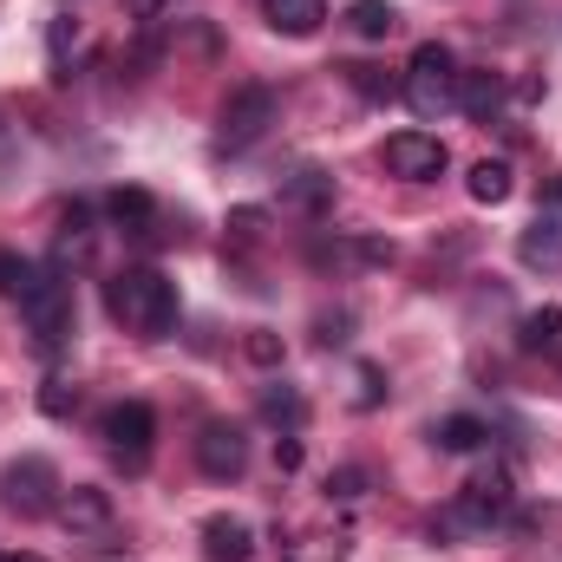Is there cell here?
Instances as JSON below:
<instances>
[{"mask_svg":"<svg viewBox=\"0 0 562 562\" xmlns=\"http://www.w3.org/2000/svg\"><path fill=\"white\" fill-rule=\"evenodd\" d=\"M59 471L46 464V458H13L7 471H0V504L7 510H20V517H46V510H59Z\"/></svg>","mask_w":562,"mask_h":562,"instance_id":"5b68a950","label":"cell"},{"mask_svg":"<svg viewBox=\"0 0 562 562\" xmlns=\"http://www.w3.org/2000/svg\"><path fill=\"white\" fill-rule=\"evenodd\" d=\"M458 112L464 119H477V125H491L497 112H504V72H458Z\"/></svg>","mask_w":562,"mask_h":562,"instance_id":"7c38bea8","label":"cell"},{"mask_svg":"<svg viewBox=\"0 0 562 562\" xmlns=\"http://www.w3.org/2000/svg\"><path fill=\"white\" fill-rule=\"evenodd\" d=\"M438 451H451V458H471V451H484L491 445V425L477 419V413H451V419H438Z\"/></svg>","mask_w":562,"mask_h":562,"instance_id":"5bb4252c","label":"cell"},{"mask_svg":"<svg viewBox=\"0 0 562 562\" xmlns=\"http://www.w3.org/2000/svg\"><path fill=\"white\" fill-rule=\"evenodd\" d=\"M557 340H562V307L524 314V347H530V353H543V347H557Z\"/></svg>","mask_w":562,"mask_h":562,"instance_id":"ffe728a7","label":"cell"},{"mask_svg":"<svg viewBox=\"0 0 562 562\" xmlns=\"http://www.w3.org/2000/svg\"><path fill=\"white\" fill-rule=\"evenodd\" d=\"M262 223H269L262 210H236V216H229V243H256V236H262Z\"/></svg>","mask_w":562,"mask_h":562,"instance_id":"4316f807","label":"cell"},{"mask_svg":"<svg viewBox=\"0 0 562 562\" xmlns=\"http://www.w3.org/2000/svg\"><path fill=\"white\" fill-rule=\"evenodd\" d=\"M196 464H203V477H216V484L243 477V471H249V438H243V425H229V419L203 425V431H196Z\"/></svg>","mask_w":562,"mask_h":562,"instance_id":"ba28073f","label":"cell"},{"mask_svg":"<svg viewBox=\"0 0 562 562\" xmlns=\"http://www.w3.org/2000/svg\"><path fill=\"white\" fill-rule=\"evenodd\" d=\"M112 223L125 229V236H150V223H157V203H150V190H112Z\"/></svg>","mask_w":562,"mask_h":562,"instance_id":"2e32d148","label":"cell"},{"mask_svg":"<svg viewBox=\"0 0 562 562\" xmlns=\"http://www.w3.org/2000/svg\"><path fill=\"white\" fill-rule=\"evenodd\" d=\"M276 464H281V471H294V464H301V438H294V431L276 438Z\"/></svg>","mask_w":562,"mask_h":562,"instance_id":"f1b7e54d","label":"cell"},{"mask_svg":"<svg viewBox=\"0 0 562 562\" xmlns=\"http://www.w3.org/2000/svg\"><path fill=\"white\" fill-rule=\"evenodd\" d=\"M33 281H40V269H33L26 256H13V249H0V294H13V301H20V294H26Z\"/></svg>","mask_w":562,"mask_h":562,"instance_id":"7402d4cb","label":"cell"},{"mask_svg":"<svg viewBox=\"0 0 562 562\" xmlns=\"http://www.w3.org/2000/svg\"><path fill=\"white\" fill-rule=\"evenodd\" d=\"M288 203H294L301 216L334 210V177H327V170H294V177H288Z\"/></svg>","mask_w":562,"mask_h":562,"instance_id":"9a60e30c","label":"cell"},{"mask_svg":"<svg viewBox=\"0 0 562 562\" xmlns=\"http://www.w3.org/2000/svg\"><path fill=\"white\" fill-rule=\"evenodd\" d=\"M360 491H367V471L360 464H347V471L327 477V497H360Z\"/></svg>","mask_w":562,"mask_h":562,"instance_id":"83f0119b","label":"cell"},{"mask_svg":"<svg viewBox=\"0 0 562 562\" xmlns=\"http://www.w3.org/2000/svg\"><path fill=\"white\" fill-rule=\"evenodd\" d=\"M301 413H307V406H301V393H294V386H269V393H262V419H269V425H288V431H294Z\"/></svg>","mask_w":562,"mask_h":562,"instance_id":"44dd1931","label":"cell"},{"mask_svg":"<svg viewBox=\"0 0 562 562\" xmlns=\"http://www.w3.org/2000/svg\"><path fill=\"white\" fill-rule=\"evenodd\" d=\"M347 72H353V92L360 99H393V79L380 66H347Z\"/></svg>","mask_w":562,"mask_h":562,"instance_id":"d4e9b609","label":"cell"},{"mask_svg":"<svg viewBox=\"0 0 562 562\" xmlns=\"http://www.w3.org/2000/svg\"><path fill=\"white\" fill-rule=\"evenodd\" d=\"M400 92H406V105L419 112L425 125L431 119H445L451 105H458V59L438 46V40H425L413 46V59H406V79H400Z\"/></svg>","mask_w":562,"mask_h":562,"instance_id":"7a4b0ae2","label":"cell"},{"mask_svg":"<svg viewBox=\"0 0 562 562\" xmlns=\"http://www.w3.org/2000/svg\"><path fill=\"white\" fill-rule=\"evenodd\" d=\"M262 7H269V26L288 33V40H307L327 20V0H262Z\"/></svg>","mask_w":562,"mask_h":562,"instance_id":"4fadbf2b","label":"cell"},{"mask_svg":"<svg viewBox=\"0 0 562 562\" xmlns=\"http://www.w3.org/2000/svg\"><path fill=\"white\" fill-rule=\"evenodd\" d=\"M79 406V386H66V380H46V393H40V413L46 419H66Z\"/></svg>","mask_w":562,"mask_h":562,"instance_id":"603a6c76","label":"cell"},{"mask_svg":"<svg viewBox=\"0 0 562 562\" xmlns=\"http://www.w3.org/2000/svg\"><path fill=\"white\" fill-rule=\"evenodd\" d=\"M105 307H112V321L125 334L157 340V334L177 327V281L164 276V269H125V276L105 281Z\"/></svg>","mask_w":562,"mask_h":562,"instance_id":"6da1fadb","label":"cell"},{"mask_svg":"<svg viewBox=\"0 0 562 562\" xmlns=\"http://www.w3.org/2000/svg\"><path fill=\"white\" fill-rule=\"evenodd\" d=\"M269 125H276V86H236V92L223 99L216 138H223V150H249Z\"/></svg>","mask_w":562,"mask_h":562,"instance_id":"277c9868","label":"cell"},{"mask_svg":"<svg viewBox=\"0 0 562 562\" xmlns=\"http://www.w3.org/2000/svg\"><path fill=\"white\" fill-rule=\"evenodd\" d=\"M20 314H26V334H33L46 353L66 347V340H72V281L40 276L26 294H20Z\"/></svg>","mask_w":562,"mask_h":562,"instance_id":"3957f363","label":"cell"},{"mask_svg":"<svg viewBox=\"0 0 562 562\" xmlns=\"http://www.w3.org/2000/svg\"><path fill=\"white\" fill-rule=\"evenodd\" d=\"M380 400H386V386H380V367H360V373H353V406H360V413H373Z\"/></svg>","mask_w":562,"mask_h":562,"instance_id":"484cf974","label":"cell"},{"mask_svg":"<svg viewBox=\"0 0 562 562\" xmlns=\"http://www.w3.org/2000/svg\"><path fill=\"white\" fill-rule=\"evenodd\" d=\"M517 190V170L504 164V157H484V164H471V196L477 203H504Z\"/></svg>","mask_w":562,"mask_h":562,"instance_id":"e0dca14e","label":"cell"},{"mask_svg":"<svg viewBox=\"0 0 562 562\" xmlns=\"http://www.w3.org/2000/svg\"><path fill=\"white\" fill-rule=\"evenodd\" d=\"M164 7H170V0H125V13H132V20H157Z\"/></svg>","mask_w":562,"mask_h":562,"instance_id":"f546056e","label":"cell"},{"mask_svg":"<svg viewBox=\"0 0 562 562\" xmlns=\"http://www.w3.org/2000/svg\"><path fill=\"white\" fill-rule=\"evenodd\" d=\"M256 557V530L243 524V517H210L203 524V562H249Z\"/></svg>","mask_w":562,"mask_h":562,"instance_id":"8fae6325","label":"cell"},{"mask_svg":"<svg viewBox=\"0 0 562 562\" xmlns=\"http://www.w3.org/2000/svg\"><path fill=\"white\" fill-rule=\"evenodd\" d=\"M86 256H92V216H86V203H72L66 236H59V262H86Z\"/></svg>","mask_w":562,"mask_h":562,"instance_id":"d6986e66","label":"cell"},{"mask_svg":"<svg viewBox=\"0 0 562 562\" xmlns=\"http://www.w3.org/2000/svg\"><path fill=\"white\" fill-rule=\"evenodd\" d=\"M347 26H353L360 40H386V33L400 26V7H393V0H353V7H347Z\"/></svg>","mask_w":562,"mask_h":562,"instance_id":"ac0fdd59","label":"cell"},{"mask_svg":"<svg viewBox=\"0 0 562 562\" xmlns=\"http://www.w3.org/2000/svg\"><path fill=\"white\" fill-rule=\"evenodd\" d=\"M0 562H40V557H33V550H7Z\"/></svg>","mask_w":562,"mask_h":562,"instance_id":"4dcf8cb0","label":"cell"},{"mask_svg":"<svg viewBox=\"0 0 562 562\" xmlns=\"http://www.w3.org/2000/svg\"><path fill=\"white\" fill-rule=\"evenodd\" d=\"M150 445H157V413L144 400H119L105 413V451L125 464V471H144L150 464Z\"/></svg>","mask_w":562,"mask_h":562,"instance_id":"8992f818","label":"cell"},{"mask_svg":"<svg viewBox=\"0 0 562 562\" xmlns=\"http://www.w3.org/2000/svg\"><path fill=\"white\" fill-rule=\"evenodd\" d=\"M517 262L524 269H537V276H557L562 269V216L550 210V216H537L524 236H517Z\"/></svg>","mask_w":562,"mask_h":562,"instance_id":"30bf717a","label":"cell"},{"mask_svg":"<svg viewBox=\"0 0 562 562\" xmlns=\"http://www.w3.org/2000/svg\"><path fill=\"white\" fill-rule=\"evenodd\" d=\"M243 353H249L256 367H281V334H269V327H256V334L243 340Z\"/></svg>","mask_w":562,"mask_h":562,"instance_id":"cb8c5ba5","label":"cell"},{"mask_svg":"<svg viewBox=\"0 0 562 562\" xmlns=\"http://www.w3.org/2000/svg\"><path fill=\"white\" fill-rule=\"evenodd\" d=\"M59 524H66L72 537H86V543L112 550V497H105L99 484H79V491H66V497H59Z\"/></svg>","mask_w":562,"mask_h":562,"instance_id":"9c48e42d","label":"cell"},{"mask_svg":"<svg viewBox=\"0 0 562 562\" xmlns=\"http://www.w3.org/2000/svg\"><path fill=\"white\" fill-rule=\"evenodd\" d=\"M380 157H386V170L406 177V183H431V177H445V164H451L445 138H431V132H393Z\"/></svg>","mask_w":562,"mask_h":562,"instance_id":"52a82bcc","label":"cell"}]
</instances>
